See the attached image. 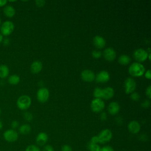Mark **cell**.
<instances>
[{
	"label": "cell",
	"mask_w": 151,
	"mask_h": 151,
	"mask_svg": "<svg viewBox=\"0 0 151 151\" xmlns=\"http://www.w3.org/2000/svg\"><path fill=\"white\" fill-rule=\"evenodd\" d=\"M102 55V53L100 51H99V50H93L91 52V55L93 58H99L100 57H101Z\"/></svg>",
	"instance_id": "83f0119b"
},
{
	"label": "cell",
	"mask_w": 151,
	"mask_h": 151,
	"mask_svg": "<svg viewBox=\"0 0 151 151\" xmlns=\"http://www.w3.org/2000/svg\"><path fill=\"white\" fill-rule=\"evenodd\" d=\"M7 2L8 1L6 0H0V7L5 6Z\"/></svg>",
	"instance_id": "ab89813d"
},
{
	"label": "cell",
	"mask_w": 151,
	"mask_h": 151,
	"mask_svg": "<svg viewBox=\"0 0 151 151\" xmlns=\"http://www.w3.org/2000/svg\"><path fill=\"white\" fill-rule=\"evenodd\" d=\"M100 119L103 121H104L107 119V114L106 112H101L100 115Z\"/></svg>",
	"instance_id": "74e56055"
},
{
	"label": "cell",
	"mask_w": 151,
	"mask_h": 151,
	"mask_svg": "<svg viewBox=\"0 0 151 151\" xmlns=\"http://www.w3.org/2000/svg\"><path fill=\"white\" fill-rule=\"evenodd\" d=\"M128 70L131 76L133 77H140L144 74L145 68L140 63L134 62L130 64Z\"/></svg>",
	"instance_id": "6da1fadb"
},
{
	"label": "cell",
	"mask_w": 151,
	"mask_h": 151,
	"mask_svg": "<svg viewBox=\"0 0 151 151\" xmlns=\"http://www.w3.org/2000/svg\"><path fill=\"white\" fill-rule=\"evenodd\" d=\"M25 151H41V150L37 146L34 145H30L26 147Z\"/></svg>",
	"instance_id": "484cf974"
},
{
	"label": "cell",
	"mask_w": 151,
	"mask_h": 151,
	"mask_svg": "<svg viewBox=\"0 0 151 151\" xmlns=\"http://www.w3.org/2000/svg\"><path fill=\"white\" fill-rule=\"evenodd\" d=\"M124 86L125 93L126 94H131L136 88V83L132 77H127L124 81Z\"/></svg>",
	"instance_id": "52a82bcc"
},
{
	"label": "cell",
	"mask_w": 151,
	"mask_h": 151,
	"mask_svg": "<svg viewBox=\"0 0 151 151\" xmlns=\"http://www.w3.org/2000/svg\"><path fill=\"white\" fill-rule=\"evenodd\" d=\"M130 99L133 101H138L140 99V95L137 92H133L130 94Z\"/></svg>",
	"instance_id": "f1b7e54d"
},
{
	"label": "cell",
	"mask_w": 151,
	"mask_h": 151,
	"mask_svg": "<svg viewBox=\"0 0 151 151\" xmlns=\"http://www.w3.org/2000/svg\"><path fill=\"white\" fill-rule=\"evenodd\" d=\"M127 129L131 133L137 134L140 130V124L137 121L132 120L127 125Z\"/></svg>",
	"instance_id": "4fadbf2b"
},
{
	"label": "cell",
	"mask_w": 151,
	"mask_h": 151,
	"mask_svg": "<svg viewBox=\"0 0 151 151\" xmlns=\"http://www.w3.org/2000/svg\"><path fill=\"white\" fill-rule=\"evenodd\" d=\"M4 139L5 141L12 143L17 141L18 139V132L14 129H8L5 130L3 134Z\"/></svg>",
	"instance_id": "8992f818"
},
{
	"label": "cell",
	"mask_w": 151,
	"mask_h": 151,
	"mask_svg": "<svg viewBox=\"0 0 151 151\" xmlns=\"http://www.w3.org/2000/svg\"><path fill=\"white\" fill-rule=\"evenodd\" d=\"M108 111L111 115H115L119 113L120 107L117 101H112L108 106Z\"/></svg>",
	"instance_id": "2e32d148"
},
{
	"label": "cell",
	"mask_w": 151,
	"mask_h": 151,
	"mask_svg": "<svg viewBox=\"0 0 151 151\" xmlns=\"http://www.w3.org/2000/svg\"><path fill=\"white\" fill-rule=\"evenodd\" d=\"M96 75L91 70L86 69L82 71L81 73V79L86 82H91L94 80Z\"/></svg>",
	"instance_id": "30bf717a"
},
{
	"label": "cell",
	"mask_w": 151,
	"mask_h": 151,
	"mask_svg": "<svg viewBox=\"0 0 151 151\" xmlns=\"http://www.w3.org/2000/svg\"><path fill=\"white\" fill-rule=\"evenodd\" d=\"M48 139V136L45 132H40L37 134L35 141L38 145L42 146L47 143Z\"/></svg>",
	"instance_id": "5bb4252c"
},
{
	"label": "cell",
	"mask_w": 151,
	"mask_h": 151,
	"mask_svg": "<svg viewBox=\"0 0 151 151\" xmlns=\"http://www.w3.org/2000/svg\"><path fill=\"white\" fill-rule=\"evenodd\" d=\"M150 105V102L149 100H145L141 103V106L143 108H148Z\"/></svg>",
	"instance_id": "4dcf8cb0"
},
{
	"label": "cell",
	"mask_w": 151,
	"mask_h": 151,
	"mask_svg": "<svg viewBox=\"0 0 151 151\" xmlns=\"http://www.w3.org/2000/svg\"><path fill=\"white\" fill-rule=\"evenodd\" d=\"M110 76L108 71L106 70H101L95 77V79L97 83H106L110 80Z\"/></svg>",
	"instance_id": "8fae6325"
},
{
	"label": "cell",
	"mask_w": 151,
	"mask_h": 151,
	"mask_svg": "<svg viewBox=\"0 0 151 151\" xmlns=\"http://www.w3.org/2000/svg\"><path fill=\"white\" fill-rule=\"evenodd\" d=\"M3 12L4 15L9 18H11L13 17L15 14V8L11 6V5H6L4 9H3Z\"/></svg>",
	"instance_id": "d6986e66"
},
{
	"label": "cell",
	"mask_w": 151,
	"mask_h": 151,
	"mask_svg": "<svg viewBox=\"0 0 151 151\" xmlns=\"http://www.w3.org/2000/svg\"><path fill=\"white\" fill-rule=\"evenodd\" d=\"M130 57L126 54H122L119 57L118 62L122 65H127L130 62Z\"/></svg>",
	"instance_id": "7402d4cb"
},
{
	"label": "cell",
	"mask_w": 151,
	"mask_h": 151,
	"mask_svg": "<svg viewBox=\"0 0 151 151\" xmlns=\"http://www.w3.org/2000/svg\"><path fill=\"white\" fill-rule=\"evenodd\" d=\"M93 96L97 99H102L103 97V89L100 87H96L93 91Z\"/></svg>",
	"instance_id": "cb8c5ba5"
},
{
	"label": "cell",
	"mask_w": 151,
	"mask_h": 151,
	"mask_svg": "<svg viewBox=\"0 0 151 151\" xmlns=\"http://www.w3.org/2000/svg\"><path fill=\"white\" fill-rule=\"evenodd\" d=\"M11 125L12 129L15 130V129H17L19 127V122L17 120H14L13 122H12Z\"/></svg>",
	"instance_id": "8d00e7d4"
},
{
	"label": "cell",
	"mask_w": 151,
	"mask_h": 151,
	"mask_svg": "<svg viewBox=\"0 0 151 151\" xmlns=\"http://www.w3.org/2000/svg\"><path fill=\"white\" fill-rule=\"evenodd\" d=\"M1 18H0V25H1Z\"/></svg>",
	"instance_id": "ee69618b"
},
{
	"label": "cell",
	"mask_w": 151,
	"mask_h": 151,
	"mask_svg": "<svg viewBox=\"0 0 151 151\" xmlns=\"http://www.w3.org/2000/svg\"><path fill=\"white\" fill-rule=\"evenodd\" d=\"M114 89L111 87H107L103 89V97L102 98L106 100H109L112 98L114 96Z\"/></svg>",
	"instance_id": "ac0fdd59"
},
{
	"label": "cell",
	"mask_w": 151,
	"mask_h": 151,
	"mask_svg": "<svg viewBox=\"0 0 151 151\" xmlns=\"http://www.w3.org/2000/svg\"><path fill=\"white\" fill-rule=\"evenodd\" d=\"M2 126H3V124H2V122L0 120V130L2 128Z\"/></svg>",
	"instance_id": "7bdbcfd3"
},
{
	"label": "cell",
	"mask_w": 151,
	"mask_h": 151,
	"mask_svg": "<svg viewBox=\"0 0 151 151\" xmlns=\"http://www.w3.org/2000/svg\"><path fill=\"white\" fill-rule=\"evenodd\" d=\"M90 143H93V144H98V143H99V140L98 136H93L90 139Z\"/></svg>",
	"instance_id": "f546056e"
},
{
	"label": "cell",
	"mask_w": 151,
	"mask_h": 151,
	"mask_svg": "<svg viewBox=\"0 0 151 151\" xmlns=\"http://www.w3.org/2000/svg\"><path fill=\"white\" fill-rule=\"evenodd\" d=\"M31 104V99L27 95L21 96L17 101V106L20 110H26Z\"/></svg>",
	"instance_id": "7a4b0ae2"
},
{
	"label": "cell",
	"mask_w": 151,
	"mask_h": 151,
	"mask_svg": "<svg viewBox=\"0 0 151 151\" xmlns=\"http://www.w3.org/2000/svg\"><path fill=\"white\" fill-rule=\"evenodd\" d=\"M14 29V24L11 21H6L1 26L0 31L2 35L8 36L12 33Z\"/></svg>",
	"instance_id": "3957f363"
},
{
	"label": "cell",
	"mask_w": 151,
	"mask_h": 151,
	"mask_svg": "<svg viewBox=\"0 0 151 151\" xmlns=\"http://www.w3.org/2000/svg\"><path fill=\"white\" fill-rule=\"evenodd\" d=\"M61 151H73V149L70 145L66 144L61 147Z\"/></svg>",
	"instance_id": "1f68e13d"
},
{
	"label": "cell",
	"mask_w": 151,
	"mask_h": 151,
	"mask_svg": "<svg viewBox=\"0 0 151 151\" xmlns=\"http://www.w3.org/2000/svg\"><path fill=\"white\" fill-rule=\"evenodd\" d=\"M146 95L148 97L149 99L151 98V86L149 85L146 89Z\"/></svg>",
	"instance_id": "d590c367"
},
{
	"label": "cell",
	"mask_w": 151,
	"mask_h": 151,
	"mask_svg": "<svg viewBox=\"0 0 151 151\" xmlns=\"http://www.w3.org/2000/svg\"><path fill=\"white\" fill-rule=\"evenodd\" d=\"M8 81L10 84L17 85L20 81V77L17 74H12L8 77Z\"/></svg>",
	"instance_id": "603a6c76"
},
{
	"label": "cell",
	"mask_w": 151,
	"mask_h": 151,
	"mask_svg": "<svg viewBox=\"0 0 151 151\" xmlns=\"http://www.w3.org/2000/svg\"><path fill=\"white\" fill-rule=\"evenodd\" d=\"M0 114H1V109H0Z\"/></svg>",
	"instance_id": "f6af8a7d"
},
{
	"label": "cell",
	"mask_w": 151,
	"mask_h": 151,
	"mask_svg": "<svg viewBox=\"0 0 151 151\" xmlns=\"http://www.w3.org/2000/svg\"><path fill=\"white\" fill-rule=\"evenodd\" d=\"M104 58L108 61H113L116 57V52L111 47H108L104 49L103 52Z\"/></svg>",
	"instance_id": "7c38bea8"
},
{
	"label": "cell",
	"mask_w": 151,
	"mask_h": 151,
	"mask_svg": "<svg viewBox=\"0 0 151 151\" xmlns=\"http://www.w3.org/2000/svg\"><path fill=\"white\" fill-rule=\"evenodd\" d=\"M147 136L145 134H142L140 136V139H141V140H147Z\"/></svg>",
	"instance_id": "60d3db41"
},
{
	"label": "cell",
	"mask_w": 151,
	"mask_h": 151,
	"mask_svg": "<svg viewBox=\"0 0 151 151\" xmlns=\"http://www.w3.org/2000/svg\"><path fill=\"white\" fill-rule=\"evenodd\" d=\"M31 130V127L28 124H23L19 127L18 131L20 134L25 135L30 133Z\"/></svg>",
	"instance_id": "44dd1931"
},
{
	"label": "cell",
	"mask_w": 151,
	"mask_h": 151,
	"mask_svg": "<svg viewBox=\"0 0 151 151\" xmlns=\"http://www.w3.org/2000/svg\"><path fill=\"white\" fill-rule=\"evenodd\" d=\"M3 40V35L0 33V43Z\"/></svg>",
	"instance_id": "b9f144b4"
},
{
	"label": "cell",
	"mask_w": 151,
	"mask_h": 151,
	"mask_svg": "<svg viewBox=\"0 0 151 151\" xmlns=\"http://www.w3.org/2000/svg\"><path fill=\"white\" fill-rule=\"evenodd\" d=\"M100 151H114V149L110 146H104L103 147H101V150Z\"/></svg>",
	"instance_id": "d6a6232c"
},
{
	"label": "cell",
	"mask_w": 151,
	"mask_h": 151,
	"mask_svg": "<svg viewBox=\"0 0 151 151\" xmlns=\"http://www.w3.org/2000/svg\"><path fill=\"white\" fill-rule=\"evenodd\" d=\"M35 4H36L37 6H39V7H41L45 5V1L44 0H36Z\"/></svg>",
	"instance_id": "e575fe53"
},
{
	"label": "cell",
	"mask_w": 151,
	"mask_h": 151,
	"mask_svg": "<svg viewBox=\"0 0 151 151\" xmlns=\"http://www.w3.org/2000/svg\"><path fill=\"white\" fill-rule=\"evenodd\" d=\"M112 132L109 129H104L102 130L97 135L99 137V143L104 144L109 142L112 138Z\"/></svg>",
	"instance_id": "277c9868"
},
{
	"label": "cell",
	"mask_w": 151,
	"mask_h": 151,
	"mask_svg": "<svg viewBox=\"0 0 151 151\" xmlns=\"http://www.w3.org/2000/svg\"><path fill=\"white\" fill-rule=\"evenodd\" d=\"M50 91L48 88L45 87L40 88L37 93V99L41 103L45 102L49 98Z\"/></svg>",
	"instance_id": "9c48e42d"
},
{
	"label": "cell",
	"mask_w": 151,
	"mask_h": 151,
	"mask_svg": "<svg viewBox=\"0 0 151 151\" xmlns=\"http://www.w3.org/2000/svg\"><path fill=\"white\" fill-rule=\"evenodd\" d=\"M105 107V103L101 99H94L91 103L90 107L93 111L95 113H99Z\"/></svg>",
	"instance_id": "5b68a950"
},
{
	"label": "cell",
	"mask_w": 151,
	"mask_h": 151,
	"mask_svg": "<svg viewBox=\"0 0 151 151\" xmlns=\"http://www.w3.org/2000/svg\"><path fill=\"white\" fill-rule=\"evenodd\" d=\"M148 52L143 48H137L133 52V57L134 59L139 62H143L147 58Z\"/></svg>",
	"instance_id": "ba28073f"
},
{
	"label": "cell",
	"mask_w": 151,
	"mask_h": 151,
	"mask_svg": "<svg viewBox=\"0 0 151 151\" xmlns=\"http://www.w3.org/2000/svg\"><path fill=\"white\" fill-rule=\"evenodd\" d=\"M42 68V63L39 60L33 61L30 66L31 71L32 73L37 74L40 73Z\"/></svg>",
	"instance_id": "e0dca14e"
},
{
	"label": "cell",
	"mask_w": 151,
	"mask_h": 151,
	"mask_svg": "<svg viewBox=\"0 0 151 151\" xmlns=\"http://www.w3.org/2000/svg\"><path fill=\"white\" fill-rule=\"evenodd\" d=\"M88 149L90 151H100L101 147L98 144H93L89 143L88 145Z\"/></svg>",
	"instance_id": "d4e9b609"
},
{
	"label": "cell",
	"mask_w": 151,
	"mask_h": 151,
	"mask_svg": "<svg viewBox=\"0 0 151 151\" xmlns=\"http://www.w3.org/2000/svg\"><path fill=\"white\" fill-rule=\"evenodd\" d=\"M42 151H54V150L52 146L50 145H44Z\"/></svg>",
	"instance_id": "836d02e7"
},
{
	"label": "cell",
	"mask_w": 151,
	"mask_h": 151,
	"mask_svg": "<svg viewBox=\"0 0 151 151\" xmlns=\"http://www.w3.org/2000/svg\"><path fill=\"white\" fill-rule=\"evenodd\" d=\"M9 73V70L8 67L5 64H2L0 65V78H6Z\"/></svg>",
	"instance_id": "ffe728a7"
},
{
	"label": "cell",
	"mask_w": 151,
	"mask_h": 151,
	"mask_svg": "<svg viewBox=\"0 0 151 151\" xmlns=\"http://www.w3.org/2000/svg\"><path fill=\"white\" fill-rule=\"evenodd\" d=\"M93 42L94 45L97 48H102L106 45L105 39L100 35H96L93 39Z\"/></svg>",
	"instance_id": "9a60e30c"
},
{
	"label": "cell",
	"mask_w": 151,
	"mask_h": 151,
	"mask_svg": "<svg viewBox=\"0 0 151 151\" xmlns=\"http://www.w3.org/2000/svg\"><path fill=\"white\" fill-rule=\"evenodd\" d=\"M23 117L24 118V119L27 121V122H30L33 119V116L32 114L30 113V112H28V111H26L24 113V115H23Z\"/></svg>",
	"instance_id": "4316f807"
},
{
	"label": "cell",
	"mask_w": 151,
	"mask_h": 151,
	"mask_svg": "<svg viewBox=\"0 0 151 151\" xmlns=\"http://www.w3.org/2000/svg\"><path fill=\"white\" fill-rule=\"evenodd\" d=\"M145 77L147 79H150L151 78V73H150V69H149L146 71V72L145 74Z\"/></svg>",
	"instance_id": "f35d334b"
}]
</instances>
